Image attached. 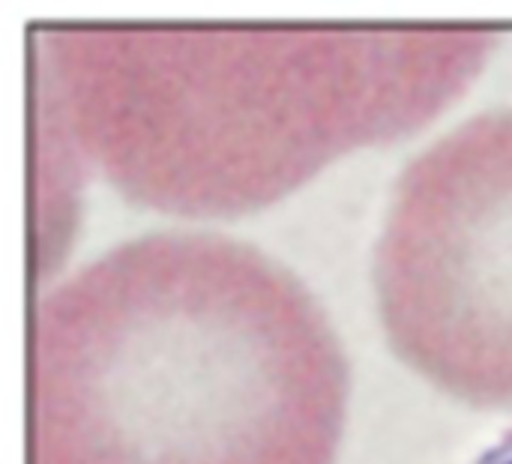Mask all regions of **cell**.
Masks as SVG:
<instances>
[{
	"label": "cell",
	"instance_id": "4",
	"mask_svg": "<svg viewBox=\"0 0 512 464\" xmlns=\"http://www.w3.org/2000/svg\"><path fill=\"white\" fill-rule=\"evenodd\" d=\"M480 464H512V438L507 444H501L498 450H492Z\"/></svg>",
	"mask_w": 512,
	"mask_h": 464
},
{
	"label": "cell",
	"instance_id": "3",
	"mask_svg": "<svg viewBox=\"0 0 512 464\" xmlns=\"http://www.w3.org/2000/svg\"><path fill=\"white\" fill-rule=\"evenodd\" d=\"M396 354L474 405H512V108L471 117L396 189L375 255Z\"/></svg>",
	"mask_w": 512,
	"mask_h": 464
},
{
	"label": "cell",
	"instance_id": "1",
	"mask_svg": "<svg viewBox=\"0 0 512 464\" xmlns=\"http://www.w3.org/2000/svg\"><path fill=\"white\" fill-rule=\"evenodd\" d=\"M345 399L306 288L216 234L123 243L33 318V464H333Z\"/></svg>",
	"mask_w": 512,
	"mask_h": 464
},
{
	"label": "cell",
	"instance_id": "2",
	"mask_svg": "<svg viewBox=\"0 0 512 464\" xmlns=\"http://www.w3.org/2000/svg\"><path fill=\"white\" fill-rule=\"evenodd\" d=\"M492 45L456 30L69 27L48 36V63L69 129L117 189L213 216L411 132Z\"/></svg>",
	"mask_w": 512,
	"mask_h": 464
}]
</instances>
